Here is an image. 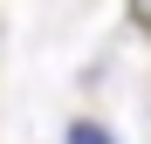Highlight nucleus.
Here are the masks:
<instances>
[{
    "instance_id": "obj_1",
    "label": "nucleus",
    "mask_w": 151,
    "mask_h": 144,
    "mask_svg": "<svg viewBox=\"0 0 151 144\" xmlns=\"http://www.w3.org/2000/svg\"><path fill=\"white\" fill-rule=\"evenodd\" d=\"M69 144H110V130H103V124H76V130H69Z\"/></svg>"
},
{
    "instance_id": "obj_2",
    "label": "nucleus",
    "mask_w": 151,
    "mask_h": 144,
    "mask_svg": "<svg viewBox=\"0 0 151 144\" xmlns=\"http://www.w3.org/2000/svg\"><path fill=\"white\" fill-rule=\"evenodd\" d=\"M131 28H137V34H151V0H131Z\"/></svg>"
}]
</instances>
